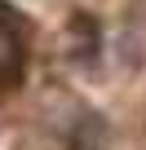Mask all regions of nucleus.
<instances>
[{"label":"nucleus","mask_w":146,"mask_h":150,"mask_svg":"<svg viewBox=\"0 0 146 150\" xmlns=\"http://www.w3.org/2000/svg\"><path fill=\"white\" fill-rule=\"evenodd\" d=\"M27 71V31H22V18L0 5V93H9Z\"/></svg>","instance_id":"1"}]
</instances>
